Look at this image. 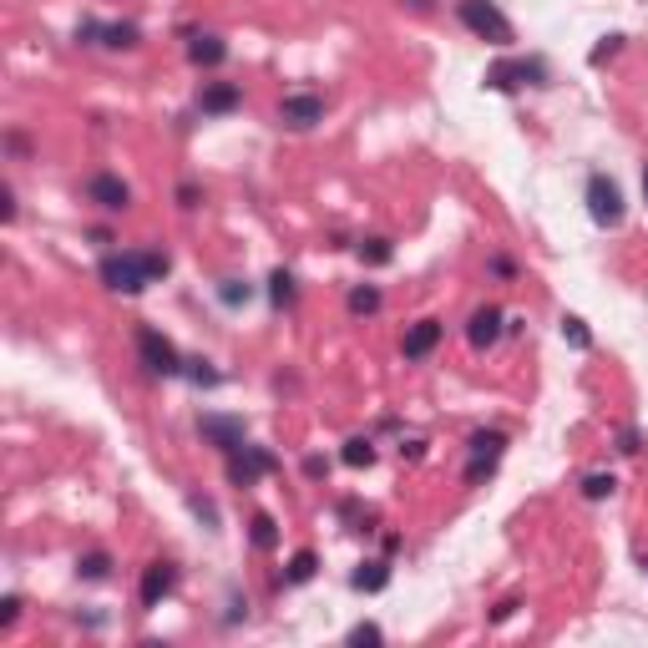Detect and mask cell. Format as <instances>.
<instances>
[{
    "label": "cell",
    "mask_w": 648,
    "mask_h": 648,
    "mask_svg": "<svg viewBox=\"0 0 648 648\" xmlns=\"http://www.w3.org/2000/svg\"><path fill=\"white\" fill-rule=\"evenodd\" d=\"M162 274H168V259L162 254H112V259H102V279L117 294H142Z\"/></svg>",
    "instance_id": "1"
},
{
    "label": "cell",
    "mask_w": 648,
    "mask_h": 648,
    "mask_svg": "<svg viewBox=\"0 0 648 648\" xmlns=\"http://www.w3.org/2000/svg\"><path fill=\"white\" fill-rule=\"evenodd\" d=\"M279 122L304 132V127L324 122V102H319V97H309V92H299V97H284V102H279Z\"/></svg>",
    "instance_id": "8"
},
{
    "label": "cell",
    "mask_w": 648,
    "mask_h": 648,
    "mask_svg": "<svg viewBox=\"0 0 648 648\" xmlns=\"http://www.w3.org/2000/svg\"><path fill=\"white\" fill-rule=\"evenodd\" d=\"M588 213H593L598 228H618L623 223V193H618L613 178H603V173L588 178Z\"/></svg>",
    "instance_id": "4"
},
{
    "label": "cell",
    "mask_w": 648,
    "mask_h": 648,
    "mask_svg": "<svg viewBox=\"0 0 648 648\" xmlns=\"http://www.w3.org/2000/svg\"><path fill=\"white\" fill-rule=\"evenodd\" d=\"M613 486H618L613 476H603V471H593V476L583 481V497H588V502H603V497H613Z\"/></svg>",
    "instance_id": "20"
},
{
    "label": "cell",
    "mask_w": 648,
    "mask_h": 648,
    "mask_svg": "<svg viewBox=\"0 0 648 648\" xmlns=\"http://www.w3.org/2000/svg\"><path fill=\"white\" fill-rule=\"evenodd\" d=\"M502 446H507V441H502L497 431H481V436H471V466H466V481H481V471L502 456Z\"/></svg>",
    "instance_id": "13"
},
{
    "label": "cell",
    "mask_w": 648,
    "mask_h": 648,
    "mask_svg": "<svg viewBox=\"0 0 648 648\" xmlns=\"http://www.w3.org/2000/svg\"><path fill=\"white\" fill-rule=\"evenodd\" d=\"M314 567H319V557H314L309 547H304V552H294V557H289V573H284V583H309V578H314Z\"/></svg>",
    "instance_id": "17"
},
{
    "label": "cell",
    "mask_w": 648,
    "mask_h": 648,
    "mask_svg": "<svg viewBox=\"0 0 648 648\" xmlns=\"http://www.w3.org/2000/svg\"><path fill=\"white\" fill-rule=\"evenodd\" d=\"M562 340H567V345H578V350H588V345H593L588 324H583L578 314H562Z\"/></svg>",
    "instance_id": "18"
},
{
    "label": "cell",
    "mask_w": 648,
    "mask_h": 648,
    "mask_svg": "<svg viewBox=\"0 0 648 648\" xmlns=\"http://www.w3.org/2000/svg\"><path fill=\"white\" fill-rule=\"evenodd\" d=\"M137 355H142V365H147L152 375H183L178 345H173L168 335H157L152 324H142V330H137Z\"/></svg>",
    "instance_id": "3"
},
{
    "label": "cell",
    "mask_w": 648,
    "mask_h": 648,
    "mask_svg": "<svg viewBox=\"0 0 648 648\" xmlns=\"http://www.w3.org/2000/svg\"><path fill=\"white\" fill-rule=\"evenodd\" d=\"M643 198H648V168H643Z\"/></svg>",
    "instance_id": "30"
},
{
    "label": "cell",
    "mask_w": 648,
    "mask_h": 648,
    "mask_svg": "<svg viewBox=\"0 0 648 648\" xmlns=\"http://www.w3.org/2000/svg\"><path fill=\"white\" fill-rule=\"evenodd\" d=\"M238 102H243V92L233 87V81H208L203 97H198V107H203V112H213V117H218V112H233Z\"/></svg>",
    "instance_id": "14"
},
{
    "label": "cell",
    "mask_w": 648,
    "mask_h": 648,
    "mask_svg": "<svg viewBox=\"0 0 648 648\" xmlns=\"http://www.w3.org/2000/svg\"><path fill=\"white\" fill-rule=\"evenodd\" d=\"M188 56H193V66H218V61L228 56V46H223L218 36H193Z\"/></svg>",
    "instance_id": "15"
},
{
    "label": "cell",
    "mask_w": 648,
    "mask_h": 648,
    "mask_svg": "<svg viewBox=\"0 0 648 648\" xmlns=\"http://www.w3.org/2000/svg\"><path fill=\"white\" fill-rule=\"evenodd\" d=\"M360 259L365 264H390V238H365L360 243Z\"/></svg>",
    "instance_id": "21"
},
{
    "label": "cell",
    "mask_w": 648,
    "mask_h": 648,
    "mask_svg": "<svg viewBox=\"0 0 648 648\" xmlns=\"http://www.w3.org/2000/svg\"><path fill=\"white\" fill-rule=\"evenodd\" d=\"M456 16H461V26H466L471 36L492 41V46H512V41H517L512 21H507L497 6H492V0H461V6H456Z\"/></svg>",
    "instance_id": "2"
},
{
    "label": "cell",
    "mask_w": 648,
    "mask_h": 648,
    "mask_svg": "<svg viewBox=\"0 0 648 648\" xmlns=\"http://www.w3.org/2000/svg\"><path fill=\"white\" fill-rule=\"evenodd\" d=\"M350 643H355V648H365V643H385V633H380L375 623H355V628H350Z\"/></svg>",
    "instance_id": "25"
},
{
    "label": "cell",
    "mask_w": 648,
    "mask_h": 648,
    "mask_svg": "<svg viewBox=\"0 0 648 648\" xmlns=\"http://www.w3.org/2000/svg\"><path fill=\"white\" fill-rule=\"evenodd\" d=\"M466 340H471V350H486V345H497L502 340V309H476L471 314V324H466Z\"/></svg>",
    "instance_id": "12"
},
{
    "label": "cell",
    "mask_w": 648,
    "mask_h": 648,
    "mask_svg": "<svg viewBox=\"0 0 648 648\" xmlns=\"http://www.w3.org/2000/svg\"><path fill=\"white\" fill-rule=\"evenodd\" d=\"M76 573H81V578H107V552L81 557V562H76Z\"/></svg>",
    "instance_id": "24"
},
{
    "label": "cell",
    "mask_w": 648,
    "mask_h": 648,
    "mask_svg": "<svg viewBox=\"0 0 648 648\" xmlns=\"http://www.w3.org/2000/svg\"><path fill=\"white\" fill-rule=\"evenodd\" d=\"M87 198H92L97 208H107V213H122V208L132 203V188H127L117 173H97V178H87Z\"/></svg>",
    "instance_id": "6"
},
{
    "label": "cell",
    "mask_w": 648,
    "mask_h": 648,
    "mask_svg": "<svg viewBox=\"0 0 648 648\" xmlns=\"http://www.w3.org/2000/svg\"><path fill=\"white\" fill-rule=\"evenodd\" d=\"M16 613H21V598L11 593L6 603H0V623H6V628H11V623H16Z\"/></svg>",
    "instance_id": "27"
},
{
    "label": "cell",
    "mask_w": 648,
    "mask_h": 648,
    "mask_svg": "<svg viewBox=\"0 0 648 648\" xmlns=\"http://www.w3.org/2000/svg\"><path fill=\"white\" fill-rule=\"evenodd\" d=\"M173 588H178V567L173 562H152L147 573H142V608H157Z\"/></svg>",
    "instance_id": "9"
},
{
    "label": "cell",
    "mask_w": 648,
    "mask_h": 648,
    "mask_svg": "<svg viewBox=\"0 0 648 648\" xmlns=\"http://www.w3.org/2000/svg\"><path fill=\"white\" fill-rule=\"evenodd\" d=\"M279 542V532H274V517H254V547L259 552H269Z\"/></svg>",
    "instance_id": "23"
},
{
    "label": "cell",
    "mask_w": 648,
    "mask_h": 648,
    "mask_svg": "<svg viewBox=\"0 0 648 648\" xmlns=\"http://www.w3.org/2000/svg\"><path fill=\"white\" fill-rule=\"evenodd\" d=\"M269 284H274V304H289V299H294V279H289L284 269H279V274H274Z\"/></svg>",
    "instance_id": "26"
},
{
    "label": "cell",
    "mask_w": 648,
    "mask_h": 648,
    "mask_svg": "<svg viewBox=\"0 0 648 648\" xmlns=\"http://www.w3.org/2000/svg\"><path fill=\"white\" fill-rule=\"evenodd\" d=\"M436 345H441V319H416L411 330H405V340H400L405 360H426Z\"/></svg>",
    "instance_id": "10"
},
{
    "label": "cell",
    "mask_w": 648,
    "mask_h": 648,
    "mask_svg": "<svg viewBox=\"0 0 648 648\" xmlns=\"http://www.w3.org/2000/svg\"><path fill=\"white\" fill-rule=\"evenodd\" d=\"M522 81H542V66L537 61H497L486 71V87H497V92H517Z\"/></svg>",
    "instance_id": "7"
},
{
    "label": "cell",
    "mask_w": 648,
    "mask_h": 648,
    "mask_svg": "<svg viewBox=\"0 0 648 648\" xmlns=\"http://www.w3.org/2000/svg\"><path fill=\"white\" fill-rule=\"evenodd\" d=\"M350 309H355V314L380 309V289H370V284H365V289H350Z\"/></svg>",
    "instance_id": "22"
},
{
    "label": "cell",
    "mask_w": 648,
    "mask_h": 648,
    "mask_svg": "<svg viewBox=\"0 0 648 648\" xmlns=\"http://www.w3.org/2000/svg\"><path fill=\"white\" fill-rule=\"evenodd\" d=\"M264 471H274V456H269V451H259V446H249V441H243L238 451H228V476H233L238 486H254Z\"/></svg>",
    "instance_id": "5"
},
{
    "label": "cell",
    "mask_w": 648,
    "mask_h": 648,
    "mask_svg": "<svg viewBox=\"0 0 648 648\" xmlns=\"http://www.w3.org/2000/svg\"><path fill=\"white\" fill-rule=\"evenodd\" d=\"M243 299H249V284H243V289H238V284H223V304H243Z\"/></svg>",
    "instance_id": "28"
},
{
    "label": "cell",
    "mask_w": 648,
    "mask_h": 648,
    "mask_svg": "<svg viewBox=\"0 0 648 648\" xmlns=\"http://www.w3.org/2000/svg\"><path fill=\"white\" fill-rule=\"evenodd\" d=\"M618 46H623V36H608V41H603V46H598V51H593V61H608V56H613V51H618Z\"/></svg>",
    "instance_id": "29"
},
{
    "label": "cell",
    "mask_w": 648,
    "mask_h": 648,
    "mask_svg": "<svg viewBox=\"0 0 648 648\" xmlns=\"http://www.w3.org/2000/svg\"><path fill=\"white\" fill-rule=\"evenodd\" d=\"M350 583H355L360 593H380V588L390 583V573H385V562H365V567H360V573H355Z\"/></svg>",
    "instance_id": "16"
},
{
    "label": "cell",
    "mask_w": 648,
    "mask_h": 648,
    "mask_svg": "<svg viewBox=\"0 0 648 648\" xmlns=\"http://www.w3.org/2000/svg\"><path fill=\"white\" fill-rule=\"evenodd\" d=\"M340 461H345V466H355V471H360V466H370V461H375V446H370V441H360V436H355V441H345V451H340Z\"/></svg>",
    "instance_id": "19"
},
{
    "label": "cell",
    "mask_w": 648,
    "mask_h": 648,
    "mask_svg": "<svg viewBox=\"0 0 648 648\" xmlns=\"http://www.w3.org/2000/svg\"><path fill=\"white\" fill-rule=\"evenodd\" d=\"M198 431H203V441L218 446V451H238V446H243V421H233V416H203Z\"/></svg>",
    "instance_id": "11"
}]
</instances>
